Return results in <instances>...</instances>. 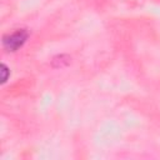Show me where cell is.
Wrapping results in <instances>:
<instances>
[{
	"mask_svg": "<svg viewBox=\"0 0 160 160\" xmlns=\"http://www.w3.org/2000/svg\"><path fill=\"white\" fill-rule=\"evenodd\" d=\"M26 39H28V32L25 30H18V31L5 36L2 42H4L5 49H8L10 51H15L20 46H22V44L26 41Z\"/></svg>",
	"mask_w": 160,
	"mask_h": 160,
	"instance_id": "cell-1",
	"label": "cell"
},
{
	"mask_svg": "<svg viewBox=\"0 0 160 160\" xmlns=\"http://www.w3.org/2000/svg\"><path fill=\"white\" fill-rule=\"evenodd\" d=\"M6 78H8V69L5 65H2V82L6 81Z\"/></svg>",
	"mask_w": 160,
	"mask_h": 160,
	"instance_id": "cell-2",
	"label": "cell"
}]
</instances>
